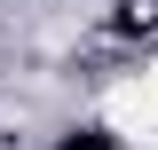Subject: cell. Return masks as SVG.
Instances as JSON below:
<instances>
[{"mask_svg": "<svg viewBox=\"0 0 158 150\" xmlns=\"http://www.w3.org/2000/svg\"><path fill=\"white\" fill-rule=\"evenodd\" d=\"M135 79H142V95H150V103H158V56H150V63H142V71H135Z\"/></svg>", "mask_w": 158, "mask_h": 150, "instance_id": "2", "label": "cell"}, {"mask_svg": "<svg viewBox=\"0 0 158 150\" xmlns=\"http://www.w3.org/2000/svg\"><path fill=\"white\" fill-rule=\"evenodd\" d=\"M103 127H111L118 142H158V103L142 95V79H127V87L103 95Z\"/></svg>", "mask_w": 158, "mask_h": 150, "instance_id": "1", "label": "cell"}]
</instances>
